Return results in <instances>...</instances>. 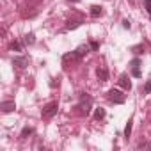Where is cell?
<instances>
[{
  "label": "cell",
  "instance_id": "obj_1",
  "mask_svg": "<svg viewBox=\"0 0 151 151\" xmlns=\"http://www.w3.org/2000/svg\"><path fill=\"white\" fill-rule=\"evenodd\" d=\"M87 53V46H80V48H77L75 52H69V53H66L64 57H62V64L66 66V68H69V64H75V62H80L82 60V57Z\"/></svg>",
  "mask_w": 151,
  "mask_h": 151
},
{
  "label": "cell",
  "instance_id": "obj_2",
  "mask_svg": "<svg viewBox=\"0 0 151 151\" xmlns=\"http://www.w3.org/2000/svg\"><path fill=\"white\" fill-rule=\"evenodd\" d=\"M78 109H80V114L89 116V112H91V109H93V98H91V94H87V93H82V94H80Z\"/></svg>",
  "mask_w": 151,
  "mask_h": 151
},
{
  "label": "cell",
  "instance_id": "obj_3",
  "mask_svg": "<svg viewBox=\"0 0 151 151\" xmlns=\"http://www.w3.org/2000/svg\"><path fill=\"white\" fill-rule=\"evenodd\" d=\"M57 109H59L57 101H50V103H46V105L43 107V110H41L43 119H52V117L57 114Z\"/></svg>",
  "mask_w": 151,
  "mask_h": 151
},
{
  "label": "cell",
  "instance_id": "obj_4",
  "mask_svg": "<svg viewBox=\"0 0 151 151\" xmlns=\"http://www.w3.org/2000/svg\"><path fill=\"white\" fill-rule=\"evenodd\" d=\"M107 98H109L112 103H116V105H123V103H124V100H126V98H124V94H123L119 89H110V91L107 93Z\"/></svg>",
  "mask_w": 151,
  "mask_h": 151
},
{
  "label": "cell",
  "instance_id": "obj_5",
  "mask_svg": "<svg viewBox=\"0 0 151 151\" xmlns=\"http://www.w3.org/2000/svg\"><path fill=\"white\" fill-rule=\"evenodd\" d=\"M117 84H119V87H123L124 91H130V89H132V82H130V78H128V75H124V73L119 77Z\"/></svg>",
  "mask_w": 151,
  "mask_h": 151
},
{
  "label": "cell",
  "instance_id": "obj_6",
  "mask_svg": "<svg viewBox=\"0 0 151 151\" xmlns=\"http://www.w3.org/2000/svg\"><path fill=\"white\" fill-rule=\"evenodd\" d=\"M96 75H98V80H100V82H107V80H109V71H107V68H103V66H100V68L96 69Z\"/></svg>",
  "mask_w": 151,
  "mask_h": 151
},
{
  "label": "cell",
  "instance_id": "obj_7",
  "mask_svg": "<svg viewBox=\"0 0 151 151\" xmlns=\"http://www.w3.org/2000/svg\"><path fill=\"white\" fill-rule=\"evenodd\" d=\"M0 109H2V112L4 114H9V112H13L14 109H16V105H14V101H2V105H0Z\"/></svg>",
  "mask_w": 151,
  "mask_h": 151
},
{
  "label": "cell",
  "instance_id": "obj_8",
  "mask_svg": "<svg viewBox=\"0 0 151 151\" xmlns=\"http://www.w3.org/2000/svg\"><path fill=\"white\" fill-rule=\"evenodd\" d=\"M13 64H14L16 68H25V66L29 64V59H27V57H14V59H13Z\"/></svg>",
  "mask_w": 151,
  "mask_h": 151
},
{
  "label": "cell",
  "instance_id": "obj_9",
  "mask_svg": "<svg viewBox=\"0 0 151 151\" xmlns=\"http://www.w3.org/2000/svg\"><path fill=\"white\" fill-rule=\"evenodd\" d=\"M103 14V7L101 6H91V16L93 18H98Z\"/></svg>",
  "mask_w": 151,
  "mask_h": 151
},
{
  "label": "cell",
  "instance_id": "obj_10",
  "mask_svg": "<svg viewBox=\"0 0 151 151\" xmlns=\"http://www.w3.org/2000/svg\"><path fill=\"white\" fill-rule=\"evenodd\" d=\"M103 117H105V109H96L94 110V119L96 121H101Z\"/></svg>",
  "mask_w": 151,
  "mask_h": 151
},
{
  "label": "cell",
  "instance_id": "obj_11",
  "mask_svg": "<svg viewBox=\"0 0 151 151\" xmlns=\"http://www.w3.org/2000/svg\"><path fill=\"white\" fill-rule=\"evenodd\" d=\"M132 123H133V119H128L126 128H124V139H130V135H132Z\"/></svg>",
  "mask_w": 151,
  "mask_h": 151
},
{
  "label": "cell",
  "instance_id": "obj_12",
  "mask_svg": "<svg viewBox=\"0 0 151 151\" xmlns=\"http://www.w3.org/2000/svg\"><path fill=\"white\" fill-rule=\"evenodd\" d=\"M11 50H14V52H22V43H20V41H13V43H11Z\"/></svg>",
  "mask_w": 151,
  "mask_h": 151
},
{
  "label": "cell",
  "instance_id": "obj_13",
  "mask_svg": "<svg viewBox=\"0 0 151 151\" xmlns=\"http://www.w3.org/2000/svg\"><path fill=\"white\" fill-rule=\"evenodd\" d=\"M29 135H32V128H29V126H25V128L22 130V139H27Z\"/></svg>",
  "mask_w": 151,
  "mask_h": 151
},
{
  "label": "cell",
  "instance_id": "obj_14",
  "mask_svg": "<svg viewBox=\"0 0 151 151\" xmlns=\"http://www.w3.org/2000/svg\"><path fill=\"white\" fill-rule=\"evenodd\" d=\"M25 43H27V45H34V43H36L34 34H27V36H25Z\"/></svg>",
  "mask_w": 151,
  "mask_h": 151
},
{
  "label": "cell",
  "instance_id": "obj_15",
  "mask_svg": "<svg viewBox=\"0 0 151 151\" xmlns=\"http://www.w3.org/2000/svg\"><path fill=\"white\" fill-rule=\"evenodd\" d=\"M132 75L135 78H140L142 77V71H140V68H132Z\"/></svg>",
  "mask_w": 151,
  "mask_h": 151
},
{
  "label": "cell",
  "instance_id": "obj_16",
  "mask_svg": "<svg viewBox=\"0 0 151 151\" xmlns=\"http://www.w3.org/2000/svg\"><path fill=\"white\" fill-rule=\"evenodd\" d=\"M89 46H91V50H93V52H98V50H100V43H98V41H91V43H89Z\"/></svg>",
  "mask_w": 151,
  "mask_h": 151
},
{
  "label": "cell",
  "instance_id": "obj_17",
  "mask_svg": "<svg viewBox=\"0 0 151 151\" xmlns=\"http://www.w3.org/2000/svg\"><path fill=\"white\" fill-rule=\"evenodd\" d=\"M144 94H151V80L146 82V86H144Z\"/></svg>",
  "mask_w": 151,
  "mask_h": 151
},
{
  "label": "cell",
  "instance_id": "obj_18",
  "mask_svg": "<svg viewBox=\"0 0 151 151\" xmlns=\"http://www.w3.org/2000/svg\"><path fill=\"white\" fill-rule=\"evenodd\" d=\"M144 6H146V9H147V14L151 16V0H144Z\"/></svg>",
  "mask_w": 151,
  "mask_h": 151
},
{
  "label": "cell",
  "instance_id": "obj_19",
  "mask_svg": "<svg viewBox=\"0 0 151 151\" xmlns=\"http://www.w3.org/2000/svg\"><path fill=\"white\" fill-rule=\"evenodd\" d=\"M78 25H80V22H69L66 29H75V27H78Z\"/></svg>",
  "mask_w": 151,
  "mask_h": 151
},
{
  "label": "cell",
  "instance_id": "obj_20",
  "mask_svg": "<svg viewBox=\"0 0 151 151\" xmlns=\"http://www.w3.org/2000/svg\"><path fill=\"white\" fill-rule=\"evenodd\" d=\"M142 147L149 149V147H151V144H149V142H139V149H142Z\"/></svg>",
  "mask_w": 151,
  "mask_h": 151
},
{
  "label": "cell",
  "instance_id": "obj_21",
  "mask_svg": "<svg viewBox=\"0 0 151 151\" xmlns=\"http://www.w3.org/2000/svg\"><path fill=\"white\" fill-rule=\"evenodd\" d=\"M123 27H124V29H130V22H128V20H123Z\"/></svg>",
  "mask_w": 151,
  "mask_h": 151
},
{
  "label": "cell",
  "instance_id": "obj_22",
  "mask_svg": "<svg viewBox=\"0 0 151 151\" xmlns=\"http://www.w3.org/2000/svg\"><path fill=\"white\" fill-rule=\"evenodd\" d=\"M68 2H71V4H77V2H80V0H68Z\"/></svg>",
  "mask_w": 151,
  "mask_h": 151
}]
</instances>
